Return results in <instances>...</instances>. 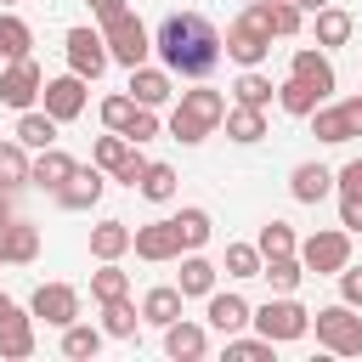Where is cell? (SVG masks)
<instances>
[{
  "label": "cell",
  "instance_id": "1",
  "mask_svg": "<svg viewBox=\"0 0 362 362\" xmlns=\"http://www.w3.org/2000/svg\"><path fill=\"white\" fill-rule=\"evenodd\" d=\"M153 51H158V62H164L170 74H181V79H204V74H215V62L226 57L221 28H215L204 11H170V17L158 23V34H153Z\"/></svg>",
  "mask_w": 362,
  "mask_h": 362
},
{
  "label": "cell",
  "instance_id": "2",
  "mask_svg": "<svg viewBox=\"0 0 362 362\" xmlns=\"http://www.w3.org/2000/svg\"><path fill=\"white\" fill-rule=\"evenodd\" d=\"M221 124H226V96H221V90H209V85L181 90V102H175V113H170V136H175L181 147H198V141L215 136Z\"/></svg>",
  "mask_w": 362,
  "mask_h": 362
},
{
  "label": "cell",
  "instance_id": "3",
  "mask_svg": "<svg viewBox=\"0 0 362 362\" xmlns=\"http://www.w3.org/2000/svg\"><path fill=\"white\" fill-rule=\"evenodd\" d=\"M221 45H226V57H232L238 68H260V62L272 57V6H266V0H249L243 17L226 23Z\"/></svg>",
  "mask_w": 362,
  "mask_h": 362
},
{
  "label": "cell",
  "instance_id": "4",
  "mask_svg": "<svg viewBox=\"0 0 362 362\" xmlns=\"http://www.w3.org/2000/svg\"><path fill=\"white\" fill-rule=\"evenodd\" d=\"M311 328H317V345H322V351H334V356H362V317H356V305L334 300V305L311 311Z\"/></svg>",
  "mask_w": 362,
  "mask_h": 362
},
{
  "label": "cell",
  "instance_id": "5",
  "mask_svg": "<svg viewBox=\"0 0 362 362\" xmlns=\"http://www.w3.org/2000/svg\"><path fill=\"white\" fill-rule=\"evenodd\" d=\"M255 334L288 345V339H305L311 334V311L294 300V294H272L266 305H255Z\"/></svg>",
  "mask_w": 362,
  "mask_h": 362
},
{
  "label": "cell",
  "instance_id": "6",
  "mask_svg": "<svg viewBox=\"0 0 362 362\" xmlns=\"http://www.w3.org/2000/svg\"><path fill=\"white\" fill-rule=\"evenodd\" d=\"M102 40H107V57H113L119 68H141V62L153 57V34L141 28V17H136V11L107 17V23H102Z\"/></svg>",
  "mask_w": 362,
  "mask_h": 362
},
{
  "label": "cell",
  "instance_id": "7",
  "mask_svg": "<svg viewBox=\"0 0 362 362\" xmlns=\"http://www.w3.org/2000/svg\"><path fill=\"white\" fill-rule=\"evenodd\" d=\"M300 260H305V272H317V277H339V266L351 260V232H345V226H322V232L300 238Z\"/></svg>",
  "mask_w": 362,
  "mask_h": 362
},
{
  "label": "cell",
  "instance_id": "8",
  "mask_svg": "<svg viewBox=\"0 0 362 362\" xmlns=\"http://www.w3.org/2000/svg\"><path fill=\"white\" fill-rule=\"evenodd\" d=\"M311 136H317V141H328V147H339V141L362 136V96H345V102H322V107L311 113Z\"/></svg>",
  "mask_w": 362,
  "mask_h": 362
},
{
  "label": "cell",
  "instance_id": "9",
  "mask_svg": "<svg viewBox=\"0 0 362 362\" xmlns=\"http://www.w3.org/2000/svg\"><path fill=\"white\" fill-rule=\"evenodd\" d=\"M62 51H68V68H74L79 79H96V74L113 62V57H107V40H102V28H85V23L62 34Z\"/></svg>",
  "mask_w": 362,
  "mask_h": 362
},
{
  "label": "cell",
  "instance_id": "10",
  "mask_svg": "<svg viewBox=\"0 0 362 362\" xmlns=\"http://www.w3.org/2000/svg\"><path fill=\"white\" fill-rule=\"evenodd\" d=\"M28 311L45 328H68V322H79V288L74 283H40L34 300H28Z\"/></svg>",
  "mask_w": 362,
  "mask_h": 362
},
{
  "label": "cell",
  "instance_id": "11",
  "mask_svg": "<svg viewBox=\"0 0 362 362\" xmlns=\"http://www.w3.org/2000/svg\"><path fill=\"white\" fill-rule=\"evenodd\" d=\"M85 85H90V79H79L74 68H68V74H57V79H45V90H40V107H45L57 124H68V119H79V113H85V102H90V96H85Z\"/></svg>",
  "mask_w": 362,
  "mask_h": 362
},
{
  "label": "cell",
  "instance_id": "12",
  "mask_svg": "<svg viewBox=\"0 0 362 362\" xmlns=\"http://www.w3.org/2000/svg\"><path fill=\"white\" fill-rule=\"evenodd\" d=\"M40 90H45V74H40V62L34 57H23V62H6L0 68V102L6 107H34L40 102Z\"/></svg>",
  "mask_w": 362,
  "mask_h": 362
},
{
  "label": "cell",
  "instance_id": "13",
  "mask_svg": "<svg viewBox=\"0 0 362 362\" xmlns=\"http://www.w3.org/2000/svg\"><path fill=\"white\" fill-rule=\"evenodd\" d=\"M141 260H153V266H164V260H181L187 249H181V232H175V215L170 221H147V226H136V243H130Z\"/></svg>",
  "mask_w": 362,
  "mask_h": 362
},
{
  "label": "cell",
  "instance_id": "14",
  "mask_svg": "<svg viewBox=\"0 0 362 362\" xmlns=\"http://www.w3.org/2000/svg\"><path fill=\"white\" fill-rule=\"evenodd\" d=\"M102 187H107V170H102V164H79V170L51 192V198H57L62 209H90V204L102 198Z\"/></svg>",
  "mask_w": 362,
  "mask_h": 362
},
{
  "label": "cell",
  "instance_id": "15",
  "mask_svg": "<svg viewBox=\"0 0 362 362\" xmlns=\"http://www.w3.org/2000/svg\"><path fill=\"white\" fill-rule=\"evenodd\" d=\"M204 322H209L215 334H243V328L255 322V305H249L243 294H232V288H226V294L215 288V294H209V311H204Z\"/></svg>",
  "mask_w": 362,
  "mask_h": 362
},
{
  "label": "cell",
  "instance_id": "16",
  "mask_svg": "<svg viewBox=\"0 0 362 362\" xmlns=\"http://www.w3.org/2000/svg\"><path fill=\"white\" fill-rule=\"evenodd\" d=\"M288 74H294V79H305V85H317L322 96H334V85H339V74H334V62H328V51H322V45H317V51H311V45H300V51L288 57Z\"/></svg>",
  "mask_w": 362,
  "mask_h": 362
},
{
  "label": "cell",
  "instance_id": "17",
  "mask_svg": "<svg viewBox=\"0 0 362 362\" xmlns=\"http://www.w3.org/2000/svg\"><path fill=\"white\" fill-rule=\"evenodd\" d=\"M288 192H294V204H322L334 192V170L317 164V158H305V164L288 170Z\"/></svg>",
  "mask_w": 362,
  "mask_h": 362
},
{
  "label": "cell",
  "instance_id": "18",
  "mask_svg": "<svg viewBox=\"0 0 362 362\" xmlns=\"http://www.w3.org/2000/svg\"><path fill=\"white\" fill-rule=\"evenodd\" d=\"M215 277H221V266L204 260L198 249H187V255H181V272H175V288H181L187 300H209V294H215Z\"/></svg>",
  "mask_w": 362,
  "mask_h": 362
},
{
  "label": "cell",
  "instance_id": "19",
  "mask_svg": "<svg viewBox=\"0 0 362 362\" xmlns=\"http://www.w3.org/2000/svg\"><path fill=\"white\" fill-rule=\"evenodd\" d=\"M164 351H170L175 362H198V356L209 351V328L192 322V317H175V322L164 328Z\"/></svg>",
  "mask_w": 362,
  "mask_h": 362
},
{
  "label": "cell",
  "instance_id": "20",
  "mask_svg": "<svg viewBox=\"0 0 362 362\" xmlns=\"http://www.w3.org/2000/svg\"><path fill=\"white\" fill-rule=\"evenodd\" d=\"M311 34H317V45H322V51H339V45H351L356 17H351L345 6H322V11H311Z\"/></svg>",
  "mask_w": 362,
  "mask_h": 362
},
{
  "label": "cell",
  "instance_id": "21",
  "mask_svg": "<svg viewBox=\"0 0 362 362\" xmlns=\"http://www.w3.org/2000/svg\"><path fill=\"white\" fill-rule=\"evenodd\" d=\"M130 96L141 102V107H164L170 96H175V74L170 68H130Z\"/></svg>",
  "mask_w": 362,
  "mask_h": 362
},
{
  "label": "cell",
  "instance_id": "22",
  "mask_svg": "<svg viewBox=\"0 0 362 362\" xmlns=\"http://www.w3.org/2000/svg\"><path fill=\"white\" fill-rule=\"evenodd\" d=\"M28 260H40V226L11 221L0 232V266H28Z\"/></svg>",
  "mask_w": 362,
  "mask_h": 362
},
{
  "label": "cell",
  "instance_id": "23",
  "mask_svg": "<svg viewBox=\"0 0 362 362\" xmlns=\"http://www.w3.org/2000/svg\"><path fill=\"white\" fill-rule=\"evenodd\" d=\"M74 170H79V164H74L62 147H40V153H34V164H28V181H34V187H45V192H57Z\"/></svg>",
  "mask_w": 362,
  "mask_h": 362
},
{
  "label": "cell",
  "instance_id": "24",
  "mask_svg": "<svg viewBox=\"0 0 362 362\" xmlns=\"http://www.w3.org/2000/svg\"><path fill=\"white\" fill-rule=\"evenodd\" d=\"M181 305H187V294H181L175 283H158V288H147V294H141V322L170 328V322L181 317Z\"/></svg>",
  "mask_w": 362,
  "mask_h": 362
},
{
  "label": "cell",
  "instance_id": "25",
  "mask_svg": "<svg viewBox=\"0 0 362 362\" xmlns=\"http://www.w3.org/2000/svg\"><path fill=\"white\" fill-rule=\"evenodd\" d=\"M28 153H40V147H57V119L45 113V107H23L17 113V130H11Z\"/></svg>",
  "mask_w": 362,
  "mask_h": 362
},
{
  "label": "cell",
  "instance_id": "26",
  "mask_svg": "<svg viewBox=\"0 0 362 362\" xmlns=\"http://www.w3.org/2000/svg\"><path fill=\"white\" fill-rule=\"evenodd\" d=\"M322 102H328V96H322L317 85H305V79H294V74H288V79L277 85V107H283V113H294V119H311V113H317Z\"/></svg>",
  "mask_w": 362,
  "mask_h": 362
},
{
  "label": "cell",
  "instance_id": "27",
  "mask_svg": "<svg viewBox=\"0 0 362 362\" xmlns=\"http://www.w3.org/2000/svg\"><path fill=\"white\" fill-rule=\"evenodd\" d=\"M130 243H136V232L124 221H96L90 226V255L96 260H119V255H130Z\"/></svg>",
  "mask_w": 362,
  "mask_h": 362
},
{
  "label": "cell",
  "instance_id": "28",
  "mask_svg": "<svg viewBox=\"0 0 362 362\" xmlns=\"http://www.w3.org/2000/svg\"><path fill=\"white\" fill-rule=\"evenodd\" d=\"M0 356H6V362L34 356V311H28V317L17 311V317H6V322H0Z\"/></svg>",
  "mask_w": 362,
  "mask_h": 362
},
{
  "label": "cell",
  "instance_id": "29",
  "mask_svg": "<svg viewBox=\"0 0 362 362\" xmlns=\"http://www.w3.org/2000/svg\"><path fill=\"white\" fill-rule=\"evenodd\" d=\"M34 57V28L17 11H0V62H23Z\"/></svg>",
  "mask_w": 362,
  "mask_h": 362
},
{
  "label": "cell",
  "instance_id": "30",
  "mask_svg": "<svg viewBox=\"0 0 362 362\" xmlns=\"http://www.w3.org/2000/svg\"><path fill=\"white\" fill-rule=\"evenodd\" d=\"M226 136H232L238 147H255V141L266 136V107H243V102H232V107H226Z\"/></svg>",
  "mask_w": 362,
  "mask_h": 362
},
{
  "label": "cell",
  "instance_id": "31",
  "mask_svg": "<svg viewBox=\"0 0 362 362\" xmlns=\"http://www.w3.org/2000/svg\"><path fill=\"white\" fill-rule=\"evenodd\" d=\"M260 277L272 283V294H294V288H300V277H305V260H300V255H266Z\"/></svg>",
  "mask_w": 362,
  "mask_h": 362
},
{
  "label": "cell",
  "instance_id": "32",
  "mask_svg": "<svg viewBox=\"0 0 362 362\" xmlns=\"http://www.w3.org/2000/svg\"><path fill=\"white\" fill-rule=\"evenodd\" d=\"M136 328H141V311L130 305V294L102 305V334H107V339H136Z\"/></svg>",
  "mask_w": 362,
  "mask_h": 362
},
{
  "label": "cell",
  "instance_id": "33",
  "mask_svg": "<svg viewBox=\"0 0 362 362\" xmlns=\"http://www.w3.org/2000/svg\"><path fill=\"white\" fill-rule=\"evenodd\" d=\"M28 164H34V158H28V147H23L17 136L0 141V187H11V192L28 187Z\"/></svg>",
  "mask_w": 362,
  "mask_h": 362
},
{
  "label": "cell",
  "instance_id": "34",
  "mask_svg": "<svg viewBox=\"0 0 362 362\" xmlns=\"http://www.w3.org/2000/svg\"><path fill=\"white\" fill-rule=\"evenodd\" d=\"M232 96L243 102V107H272V96H277V85L260 74V68H243L238 74V85H232Z\"/></svg>",
  "mask_w": 362,
  "mask_h": 362
},
{
  "label": "cell",
  "instance_id": "35",
  "mask_svg": "<svg viewBox=\"0 0 362 362\" xmlns=\"http://www.w3.org/2000/svg\"><path fill=\"white\" fill-rule=\"evenodd\" d=\"M175 232H181V249H204V243H209V232H215V221H209V209L187 204V209L175 215Z\"/></svg>",
  "mask_w": 362,
  "mask_h": 362
},
{
  "label": "cell",
  "instance_id": "36",
  "mask_svg": "<svg viewBox=\"0 0 362 362\" xmlns=\"http://www.w3.org/2000/svg\"><path fill=\"white\" fill-rule=\"evenodd\" d=\"M130 294V277L119 272V260H102V272H90V300L107 305V300H124Z\"/></svg>",
  "mask_w": 362,
  "mask_h": 362
},
{
  "label": "cell",
  "instance_id": "37",
  "mask_svg": "<svg viewBox=\"0 0 362 362\" xmlns=\"http://www.w3.org/2000/svg\"><path fill=\"white\" fill-rule=\"evenodd\" d=\"M136 192H141L147 204H170V198H175V170H170V164H147L141 181H136Z\"/></svg>",
  "mask_w": 362,
  "mask_h": 362
},
{
  "label": "cell",
  "instance_id": "38",
  "mask_svg": "<svg viewBox=\"0 0 362 362\" xmlns=\"http://www.w3.org/2000/svg\"><path fill=\"white\" fill-rule=\"evenodd\" d=\"M260 266H266L260 243H226V277L249 283V277H260Z\"/></svg>",
  "mask_w": 362,
  "mask_h": 362
},
{
  "label": "cell",
  "instance_id": "39",
  "mask_svg": "<svg viewBox=\"0 0 362 362\" xmlns=\"http://www.w3.org/2000/svg\"><path fill=\"white\" fill-rule=\"evenodd\" d=\"M226 356L232 362H272L277 356V339H266V334H226Z\"/></svg>",
  "mask_w": 362,
  "mask_h": 362
},
{
  "label": "cell",
  "instance_id": "40",
  "mask_svg": "<svg viewBox=\"0 0 362 362\" xmlns=\"http://www.w3.org/2000/svg\"><path fill=\"white\" fill-rule=\"evenodd\" d=\"M102 328H90V322H68L62 328V356H96L102 351Z\"/></svg>",
  "mask_w": 362,
  "mask_h": 362
},
{
  "label": "cell",
  "instance_id": "41",
  "mask_svg": "<svg viewBox=\"0 0 362 362\" xmlns=\"http://www.w3.org/2000/svg\"><path fill=\"white\" fill-rule=\"evenodd\" d=\"M255 243H260V255H300V238H294L288 221H266Z\"/></svg>",
  "mask_w": 362,
  "mask_h": 362
},
{
  "label": "cell",
  "instance_id": "42",
  "mask_svg": "<svg viewBox=\"0 0 362 362\" xmlns=\"http://www.w3.org/2000/svg\"><path fill=\"white\" fill-rule=\"evenodd\" d=\"M136 107H141V102H136L130 90H113V96H102V107H96V113H102V124H107V130H124Z\"/></svg>",
  "mask_w": 362,
  "mask_h": 362
},
{
  "label": "cell",
  "instance_id": "43",
  "mask_svg": "<svg viewBox=\"0 0 362 362\" xmlns=\"http://www.w3.org/2000/svg\"><path fill=\"white\" fill-rule=\"evenodd\" d=\"M130 147H136V141H124L119 130H107V136H96V147H90V164H102V170L113 175V170H119V158H124Z\"/></svg>",
  "mask_w": 362,
  "mask_h": 362
},
{
  "label": "cell",
  "instance_id": "44",
  "mask_svg": "<svg viewBox=\"0 0 362 362\" xmlns=\"http://www.w3.org/2000/svg\"><path fill=\"white\" fill-rule=\"evenodd\" d=\"M272 6V34L277 40H288V34H300V23H305V11L294 6V0H266Z\"/></svg>",
  "mask_w": 362,
  "mask_h": 362
},
{
  "label": "cell",
  "instance_id": "45",
  "mask_svg": "<svg viewBox=\"0 0 362 362\" xmlns=\"http://www.w3.org/2000/svg\"><path fill=\"white\" fill-rule=\"evenodd\" d=\"M119 136H124V141H136V147H141V141H153V136H158V107H136V113H130V124H124Z\"/></svg>",
  "mask_w": 362,
  "mask_h": 362
},
{
  "label": "cell",
  "instance_id": "46",
  "mask_svg": "<svg viewBox=\"0 0 362 362\" xmlns=\"http://www.w3.org/2000/svg\"><path fill=\"white\" fill-rule=\"evenodd\" d=\"M147 164H153V158H141V147H130V153L119 158V170H113V181H124V187L136 192V181H141V170H147Z\"/></svg>",
  "mask_w": 362,
  "mask_h": 362
},
{
  "label": "cell",
  "instance_id": "47",
  "mask_svg": "<svg viewBox=\"0 0 362 362\" xmlns=\"http://www.w3.org/2000/svg\"><path fill=\"white\" fill-rule=\"evenodd\" d=\"M339 300H345V305H356V311H362V266H351V260H345V266H339Z\"/></svg>",
  "mask_w": 362,
  "mask_h": 362
},
{
  "label": "cell",
  "instance_id": "48",
  "mask_svg": "<svg viewBox=\"0 0 362 362\" xmlns=\"http://www.w3.org/2000/svg\"><path fill=\"white\" fill-rule=\"evenodd\" d=\"M334 187H339V192H351V198H362V158L339 164V170H334Z\"/></svg>",
  "mask_w": 362,
  "mask_h": 362
},
{
  "label": "cell",
  "instance_id": "49",
  "mask_svg": "<svg viewBox=\"0 0 362 362\" xmlns=\"http://www.w3.org/2000/svg\"><path fill=\"white\" fill-rule=\"evenodd\" d=\"M339 226H345V232H362V198L339 192Z\"/></svg>",
  "mask_w": 362,
  "mask_h": 362
},
{
  "label": "cell",
  "instance_id": "50",
  "mask_svg": "<svg viewBox=\"0 0 362 362\" xmlns=\"http://www.w3.org/2000/svg\"><path fill=\"white\" fill-rule=\"evenodd\" d=\"M85 6H90V17H96V23H107V17H119V11H130L124 0H85Z\"/></svg>",
  "mask_w": 362,
  "mask_h": 362
},
{
  "label": "cell",
  "instance_id": "51",
  "mask_svg": "<svg viewBox=\"0 0 362 362\" xmlns=\"http://www.w3.org/2000/svg\"><path fill=\"white\" fill-rule=\"evenodd\" d=\"M11 221H17V215H11V187H0V232H6Z\"/></svg>",
  "mask_w": 362,
  "mask_h": 362
},
{
  "label": "cell",
  "instance_id": "52",
  "mask_svg": "<svg viewBox=\"0 0 362 362\" xmlns=\"http://www.w3.org/2000/svg\"><path fill=\"white\" fill-rule=\"evenodd\" d=\"M6 317H17V300H11V294H0V322H6Z\"/></svg>",
  "mask_w": 362,
  "mask_h": 362
},
{
  "label": "cell",
  "instance_id": "53",
  "mask_svg": "<svg viewBox=\"0 0 362 362\" xmlns=\"http://www.w3.org/2000/svg\"><path fill=\"white\" fill-rule=\"evenodd\" d=\"M294 6H300V11H322L328 0H294Z\"/></svg>",
  "mask_w": 362,
  "mask_h": 362
},
{
  "label": "cell",
  "instance_id": "54",
  "mask_svg": "<svg viewBox=\"0 0 362 362\" xmlns=\"http://www.w3.org/2000/svg\"><path fill=\"white\" fill-rule=\"evenodd\" d=\"M0 6H17V0H0Z\"/></svg>",
  "mask_w": 362,
  "mask_h": 362
}]
</instances>
